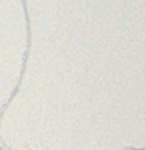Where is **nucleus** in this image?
Masks as SVG:
<instances>
[]
</instances>
